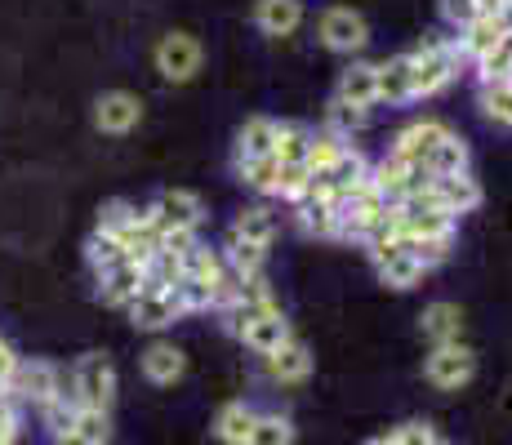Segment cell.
<instances>
[{
	"label": "cell",
	"mask_w": 512,
	"mask_h": 445,
	"mask_svg": "<svg viewBox=\"0 0 512 445\" xmlns=\"http://www.w3.org/2000/svg\"><path fill=\"white\" fill-rule=\"evenodd\" d=\"M277 130H281V121H268V116H250V121L236 130V161H254V156H277Z\"/></svg>",
	"instance_id": "obj_19"
},
{
	"label": "cell",
	"mask_w": 512,
	"mask_h": 445,
	"mask_svg": "<svg viewBox=\"0 0 512 445\" xmlns=\"http://www.w3.org/2000/svg\"><path fill=\"white\" fill-rule=\"evenodd\" d=\"M361 445H383V441H379V437H374V441H361Z\"/></svg>",
	"instance_id": "obj_42"
},
{
	"label": "cell",
	"mask_w": 512,
	"mask_h": 445,
	"mask_svg": "<svg viewBox=\"0 0 512 445\" xmlns=\"http://www.w3.org/2000/svg\"><path fill=\"white\" fill-rule=\"evenodd\" d=\"M481 14H512V0H477Z\"/></svg>",
	"instance_id": "obj_41"
},
{
	"label": "cell",
	"mask_w": 512,
	"mask_h": 445,
	"mask_svg": "<svg viewBox=\"0 0 512 445\" xmlns=\"http://www.w3.org/2000/svg\"><path fill=\"white\" fill-rule=\"evenodd\" d=\"M410 54L379 63V103H410Z\"/></svg>",
	"instance_id": "obj_23"
},
{
	"label": "cell",
	"mask_w": 512,
	"mask_h": 445,
	"mask_svg": "<svg viewBox=\"0 0 512 445\" xmlns=\"http://www.w3.org/2000/svg\"><path fill=\"white\" fill-rule=\"evenodd\" d=\"M477 14H481L477 0H441V18H446V23L455 27V32H459V27H468Z\"/></svg>",
	"instance_id": "obj_38"
},
{
	"label": "cell",
	"mask_w": 512,
	"mask_h": 445,
	"mask_svg": "<svg viewBox=\"0 0 512 445\" xmlns=\"http://www.w3.org/2000/svg\"><path fill=\"white\" fill-rule=\"evenodd\" d=\"M85 259H90L94 276H103L107 267H116V263L125 259V250H121V241H116V236H107V232H98V227H94L90 245H85Z\"/></svg>",
	"instance_id": "obj_32"
},
{
	"label": "cell",
	"mask_w": 512,
	"mask_h": 445,
	"mask_svg": "<svg viewBox=\"0 0 512 445\" xmlns=\"http://www.w3.org/2000/svg\"><path fill=\"white\" fill-rule=\"evenodd\" d=\"M156 72L165 76L170 85H187L196 72H201V45H196V36H187V32H170V36H161L156 41Z\"/></svg>",
	"instance_id": "obj_6"
},
{
	"label": "cell",
	"mask_w": 512,
	"mask_h": 445,
	"mask_svg": "<svg viewBox=\"0 0 512 445\" xmlns=\"http://www.w3.org/2000/svg\"><path fill=\"white\" fill-rule=\"evenodd\" d=\"M459 63L464 58H459L455 41H428L423 49H410V94L415 98L441 94L459 76Z\"/></svg>",
	"instance_id": "obj_2"
},
{
	"label": "cell",
	"mask_w": 512,
	"mask_h": 445,
	"mask_svg": "<svg viewBox=\"0 0 512 445\" xmlns=\"http://www.w3.org/2000/svg\"><path fill=\"white\" fill-rule=\"evenodd\" d=\"M54 445H94V441H90V437H85V432L67 428V432H58V437H54Z\"/></svg>",
	"instance_id": "obj_40"
},
{
	"label": "cell",
	"mask_w": 512,
	"mask_h": 445,
	"mask_svg": "<svg viewBox=\"0 0 512 445\" xmlns=\"http://www.w3.org/2000/svg\"><path fill=\"white\" fill-rule=\"evenodd\" d=\"M334 98L352 107H374L379 103V63H348L339 72V85H334Z\"/></svg>",
	"instance_id": "obj_15"
},
{
	"label": "cell",
	"mask_w": 512,
	"mask_h": 445,
	"mask_svg": "<svg viewBox=\"0 0 512 445\" xmlns=\"http://www.w3.org/2000/svg\"><path fill=\"white\" fill-rule=\"evenodd\" d=\"M152 214L161 219V227H183V232H196L205 223V201L187 187H170V192L156 196Z\"/></svg>",
	"instance_id": "obj_12"
},
{
	"label": "cell",
	"mask_w": 512,
	"mask_h": 445,
	"mask_svg": "<svg viewBox=\"0 0 512 445\" xmlns=\"http://www.w3.org/2000/svg\"><path fill=\"white\" fill-rule=\"evenodd\" d=\"M472 67H477V81L481 85H504V81H512V36H508V41H499L486 58H477Z\"/></svg>",
	"instance_id": "obj_29"
},
{
	"label": "cell",
	"mask_w": 512,
	"mask_h": 445,
	"mask_svg": "<svg viewBox=\"0 0 512 445\" xmlns=\"http://www.w3.org/2000/svg\"><path fill=\"white\" fill-rule=\"evenodd\" d=\"M134 219H139V210H134L130 201H107L103 210H98V232H107V236H116V241H121L125 227H130Z\"/></svg>",
	"instance_id": "obj_35"
},
{
	"label": "cell",
	"mask_w": 512,
	"mask_h": 445,
	"mask_svg": "<svg viewBox=\"0 0 512 445\" xmlns=\"http://www.w3.org/2000/svg\"><path fill=\"white\" fill-rule=\"evenodd\" d=\"M254 27L263 36H294L303 27V0H254Z\"/></svg>",
	"instance_id": "obj_17"
},
{
	"label": "cell",
	"mask_w": 512,
	"mask_h": 445,
	"mask_svg": "<svg viewBox=\"0 0 512 445\" xmlns=\"http://www.w3.org/2000/svg\"><path fill=\"white\" fill-rule=\"evenodd\" d=\"M223 259H228V267L241 276V281H250V276H263L268 250H263V245L241 241V236H228V241H223Z\"/></svg>",
	"instance_id": "obj_26"
},
{
	"label": "cell",
	"mask_w": 512,
	"mask_h": 445,
	"mask_svg": "<svg viewBox=\"0 0 512 445\" xmlns=\"http://www.w3.org/2000/svg\"><path fill=\"white\" fill-rule=\"evenodd\" d=\"M236 174L250 192L259 196H277V174H281V161L277 156H254V161H236Z\"/></svg>",
	"instance_id": "obj_28"
},
{
	"label": "cell",
	"mask_w": 512,
	"mask_h": 445,
	"mask_svg": "<svg viewBox=\"0 0 512 445\" xmlns=\"http://www.w3.org/2000/svg\"><path fill=\"white\" fill-rule=\"evenodd\" d=\"M481 112H486L495 125H508V130H512V81L481 85Z\"/></svg>",
	"instance_id": "obj_34"
},
{
	"label": "cell",
	"mask_w": 512,
	"mask_h": 445,
	"mask_svg": "<svg viewBox=\"0 0 512 445\" xmlns=\"http://www.w3.org/2000/svg\"><path fill=\"white\" fill-rule=\"evenodd\" d=\"M263 370H268L272 383H303L312 374V352L290 334V339H285L277 352L263 356Z\"/></svg>",
	"instance_id": "obj_16"
},
{
	"label": "cell",
	"mask_w": 512,
	"mask_h": 445,
	"mask_svg": "<svg viewBox=\"0 0 512 445\" xmlns=\"http://www.w3.org/2000/svg\"><path fill=\"white\" fill-rule=\"evenodd\" d=\"M72 383L76 397H81L85 410H112L116 401V365L107 361L103 352H90L72 365Z\"/></svg>",
	"instance_id": "obj_4"
},
{
	"label": "cell",
	"mask_w": 512,
	"mask_h": 445,
	"mask_svg": "<svg viewBox=\"0 0 512 445\" xmlns=\"http://www.w3.org/2000/svg\"><path fill=\"white\" fill-rule=\"evenodd\" d=\"M428 170L432 174H464L468 170V143L459 134H450L446 143L428 156Z\"/></svg>",
	"instance_id": "obj_31"
},
{
	"label": "cell",
	"mask_w": 512,
	"mask_h": 445,
	"mask_svg": "<svg viewBox=\"0 0 512 445\" xmlns=\"http://www.w3.org/2000/svg\"><path fill=\"white\" fill-rule=\"evenodd\" d=\"M419 330H423V339L437 348V343H459L464 339V312H459V303H428L419 316Z\"/></svg>",
	"instance_id": "obj_18"
},
{
	"label": "cell",
	"mask_w": 512,
	"mask_h": 445,
	"mask_svg": "<svg viewBox=\"0 0 512 445\" xmlns=\"http://www.w3.org/2000/svg\"><path fill=\"white\" fill-rule=\"evenodd\" d=\"M366 121H370V107H352V103L330 98V112H326V130L330 134H339V138H348L352 143V134L366 130Z\"/></svg>",
	"instance_id": "obj_30"
},
{
	"label": "cell",
	"mask_w": 512,
	"mask_h": 445,
	"mask_svg": "<svg viewBox=\"0 0 512 445\" xmlns=\"http://www.w3.org/2000/svg\"><path fill=\"white\" fill-rule=\"evenodd\" d=\"M392 214V201L374 187V178L366 174L348 196L339 201V223H334V236L343 241H366V236Z\"/></svg>",
	"instance_id": "obj_1"
},
{
	"label": "cell",
	"mask_w": 512,
	"mask_h": 445,
	"mask_svg": "<svg viewBox=\"0 0 512 445\" xmlns=\"http://www.w3.org/2000/svg\"><path fill=\"white\" fill-rule=\"evenodd\" d=\"M18 361H23V356L14 352V343H9V339H0V392H9V379H14Z\"/></svg>",
	"instance_id": "obj_39"
},
{
	"label": "cell",
	"mask_w": 512,
	"mask_h": 445,
	"mask_svg": "<svg viewBox=\"0 0 512 445\" xmlns=\"http://www.w3.org/2000/svg\"><path fill=\"white\" fill-rule=\"evenodd\" d=\"M312 134H317V130L285 121L281 130H277V161H281V165H308V156H312ZM308 170H312V165H308Z\"/></svg>",
	"instance_id": "obj_27"
},
{
	"label": "cell",
	"mask_w": 512,
	"mask_h": 445,
	"mask_svg": "<svg viewBox=\"0 0 512 445\" xmlns=\"http://www.w3.org/2000/svg\"><path fill=\"white\" fill-rule=\"evenodd\" d=\"M388 441L392 445H437L441 437L428 428V423H401V428L388 432Z\"/></svg>",
	"instance_id": "obj_37"
},
{
	"label": "cell",
	"mask_w": 512,
	"mask_h": 445,
	"mask_svg": "<svg viewBox=\"0 0 512 445\" xmlns=\"http://www.w3.org/2000/svg\"><path fill=\"white\" fill-rule=\"evenodd\" d=\"M294 214H299V227L308 236H334V223H339V210H334V201H326V196H299Z\"/></svg>",
	"instance_id": "obj_25"
},
{
	"label": "cell",
	"mask_w": 512,
	"mask_h": 445,
	"mask_svg": "<svg viewBox=\"0 0 512 445\" xmlns=\"http://www.w3.org/2000/svg\"><path fill=\"white\" fill-rule=\"evenodd\" d=\"M317 36L321 45L330 49V54H361V49L370 45V23L357 14V9L348 5H330L326 14L317 18Z\"/></svg>",
	"instance_id": "obj_3"
},
{
	"label": "cell",
	"mask_w": 512,
	"mask_h": 445,
	"mask_svg": "<svg viewBox=\"0 0 512 445\" xmlns=\"http://www.w3.org/2000/svg\"><path fill=\"white\" fill-rule=\"evenodd\" d=\"M183 370H187V356L174 348V343L156 339L152 348L143 352V374L156 383V388H170V383H179V379H183Z\"/></svg>",
	"instance_id": "obj_20"
},
{
	"label": "cell",
	"mask_w": 512,
	"mask_h": 445,
	"mask_svg": "<svg viewBox=\"0 0 512 445\" xmlns=\"http://www.w3.org/2000/svg\"><path fill=\"white\" fill-rule=\"evenodd\" d=\"M254 419H259V414H254L245 401H228L219 414H214V437L223 445H245L254 432Z\"/></svg>",
	"instance_id": "obj_22"
},
{
	"label": "cell",
	"mask_w": 512,
	"mask_h": 445,
	"mask_svg": "<svg viewBox=\"0 0 512 445\" xmlns=\"http://www.w3.org/2000/svg\"><path fill=\"white\" fill-rule=\"evenodd\" d=\"M228 236H241V241L263 245V250H268L272 236H277V219H272L268 205H250V210L236 214V223L228 227Z\"/></svg>",
	"instance_id": "obj_24"
},
{
	"label": "cell",
	"mask_w": 512,
	"mask_h": 445,
	"mask_svg": "<svg viewBox=\"0 0 512 445\" xmlns=\"http://www.w3.org/2000/svg\"><path fill=\"white\" fill-rule=\"evenodd\" d=\"M130 321L139 325V330H165V325H174L183 316L179 299H174V290H165V285H156L152 276L143 281V290L130 299Z\"/></svg>",
	"instance_id": "obj_7"
},
{
	"label": "cell",
	"mask_w": 512,
	"mask_h": 445,
	"mask_svg": "<svg viewBox=\"0 0 512 445\" xmlns=\"http://www.w3.org/2000/svg\"><path fill=\"white\" fill-rule=\"evenodd\" d=\"M139 121H143V98L130 94V89H107L94 103V125L103 134H130L139 130Z\"/></svg>",
	"instance_id": "obj_11"
},
{
	"label": "cell",
	"mask_w": 512,
	"mask_h": 445,
	"mask_svg": "<svg viewBox=\"0 0 512 445\" xmlns=\"http://www.w3.org/2000/svg\"><path fill=\"white\" fill-rule=\"evenodd\" d=\"M58 383H63V370L49 361H18L14 379H9V397L14 401H27V405H41L58 392Z\"/></svg>",
	"instance_id": "obj_10"
},
{
	"label": "cell",
	"mask_w": 512,
	"mask_h": 445,
	"mask_svg": "<svg viewBox=\"0 0 512 445\" xmlns=\"http://www.w3.org/2000/svg\"><path fill=\"white\" fill-rule=\"evenodd\" d=\"M428 192L437 196V205H441V210H450L455 219H459V214H472L481 205V183L472 178V170H464V174H437Z\"/></svg>",
	"instance_id": "obj_13"
},
{
	"label": "cell",
	"mask_w": 512,
	"mask_h": 445,
	"mask_svg": "<svg viewBox=\"0 0 512 445\" xmlns=\"http://www.w3.org/2000/svg\"><path fill=\"white\" fill-rule=\"evenodd\" d=\"M245 445H294V428L290 419H281V414H259L254 419V432Z\"/></svg>",
	"instance_id": "obj_33"
},
{
	"label": "cell",
	"mask_w": 512,
	"mask_h": 445,
	"mask_svg": "<svg viewBox=\"0 0 512 445\" xmlns=\"http://www.w3.org/2000/svg\"><path fill=\"white\" fill-rule=\"evenodd\" d=\"M423 374H428L432 388L459 392L472 374H477V356H472V348H464V339L459 343H437V348L428 352V361H423Z\"/></svg>",
	"instance_id": "obj_5"
},
{
	"label": "cell",
	"mask_w": 512,
	"mask_h": 445,
	"mask_svg": "<svg viewBox=\"0 0 512 445\" xmlns=\"http://www.w3.org/2000/svg\"><path fill=\"white\" fill-rule=\"evenodd\" d=\"M508 36H512V14H477L468 27H459L455 49L464 63H477V58H486L490 49L499 41H508Z\"/></svg>",
	"instance_id": "obj_8"
},
{
	"label": "cell",
	"mask_w": 512,
	"mask_h": 445,
	"mask_svg": "<svg viewBox=\"0 0 512 445\" xmlns=\"http://www.w3.org/2000/svg\"><path fill=\"white\" fill-rule=\"evenodd\" d=\"M236 339L245 343V348H254L259 356H268V352H277L285 339H290V321H285V312H268V316H259V321H250Z\"/></svg>",
	"instance_id": "obj_21"
},
{
	"label": "cell",
	"mask_w": 512,
	"mask_h": 445,
	"mask_svg": "<svg viewBox=\"0 0 512 445\" xmlns=\"http://www.w3.org/2000/svg\"><path fill=\"white\" fill-rule=\"evenodd\" d=\"M76 432H85L94 445H107V437H112V419H107V410H81L76 414Z\"/></svg>",
	"instance_id": "obj_36"
},
{
	"label": "cell",
	"mask_w": 512,
	"mask_h": 445,
	"mask_svg": "<svg viewBox=\"0 0 512 445\" xmlns=\"http://www.w3.org/2000/svg\"><path fill=\"white\" fill-rule=\"evenodd\" d=\"M455 134L446 121H437V116H419V121H410L406 130L397 134V143H392V156H401V161H415V165H428V156L437 152L446 138Z\"/></svg>",
	"instance_id": "obj_9"
},
{
	"label": "cell",
	"mask_w": 512,
	"mask_h": 445,
	"mask_svg": "<svg viewBox=\"0 0 512 445\" xmlns=\"http://www.w3.org/2000/svg\"><path fill=\"white\" fill-rule=\"evenodd\" d=\"M143 281H147V267L134 259H121L98 276V299L112 303V308H130V299L143 290Z\"/></svg>",
	"instance_id": "obj_14"
}]
</instances>
